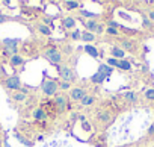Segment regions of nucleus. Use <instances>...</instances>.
<instances>
[{"instance_id":"1","label":"nucleus","mask_w":154,"mask_h":147,"mask_svg":"<svg viewBox=\"0 0 154 147\" xmlns=\"http://www.w3.org/2000/svg\"><path fill=\"white\" fill-rule=\"evenodd\" d=\"M57 68V75H59V78L63 81V82H68V84H74V82H77V75H75V71L71 68V67H68V65H57L56 67Z\"/></svg>"},{"instance_id":"2","label":"nucleus","mask_w":154,"mask_h":147,"mask_svg":"<svg viewBox=\"0 0 154 147\" xmlns=\"http://www.w3.org/2000/svg\"><path fill=\"white\" fill-rule=\"evenodd\" d=\"M57 90H59L57 82L54 79H51V78L44 76V79L41 82V91H42V94L47 96V97H51V96H56L57 94Z\"/></svg>"},{"instance_id":"3","label":"nucleus","mask_w":154,"mask_h":147,"mask_svg":"<svg viewBox=\"0 0 154 147\" xmlns=\"http://www.w3.org/2000/svg\"><path fill=\"white\" fill-rule=\"evenodd\" d=\"M112 71H113V68H110L107 64H101L100 67H98V71L95 73V75L89 79L92 84H103L110 75H112Z\"/></svg>"},{"instance_id":"4","label":"nucleus","mask_w":154,"mask_h":147,"mask_svg":"<svg viewBox=\"0 0 154 147\" xmlns=\"http://www.w3.org/2000/svg\"><path fill=\"white\" fill-rule=\"evenodd\" d=\"M44 58L48 61V62H51V64H54V65H60L62 62H63V55L56 49V47H50V49H47L45 52H44Z\"/></svg>"},{"instance_id":"5","label":"nucleus","mask_w":154,"mask_h":147,"mask_svg":"<svg viewBox=\"0 0 154 147\" xmlns=\"http://www.w3.org/2000/svg\"><path fill=\"white\" fill-rule=\"evenodd\" d=\"M18 43H20V40H17V38H14V40H11V38H6V40H3V52H5V55H6V58L9 59L12 55H17V50H18Z\"/></svg>"},{"instance_id":"6","label":"nucleus","mask_w":154,"mask_h":147,"mask_svg":"<svg viewBox=\"0 0 154 147\" xmlns=\"http://www.w3.org/2000/svg\"><path fill=\"white\" fill-rule=\"evenodd\" d=\"M39 108L47 114V117L48 118H54L57 114H59V111H57V108H56V105H54V102L53 100H42L41 102V105H39Z\"/></svg>"},{"instance_id":"7","label":"nucleus","mask_w":154,"mask_h":147,"mask_svg":"<svg viewBox=\"0 0 154 147\" xmlns=\"http://www.w3.org/2000/svg\"><path fill=\"white\" fill-rule=\"evenodd\" d=\"M53 102H54V105H56L59 114H62V112H65L66 109L71 108V106H69V102H68V97H66L65 94H56L54 99H53Z\"/></svg>"},{"instance_id":"8","label":"nucleus","mask_w":154,"mask_h":147,"mask_svg":"<svg viewBox=\"0 0 154 147\" xmlns=\"http://www.w3.org/2000/svg\"><path fill=\"white\" fill-rule=\"evenodd\" d=\"M113 118H115L113 114L107 109H101L95 114V121L100 123V124H110L113 121Z\"/></svg>"},{"instance_id":"9","label":"nucleus","mask_w":154,"mask_h":147,"mask_svg":"<svg viewBox=\"0 0 154 147\" xmlns=\"http://www.w3.org/2000/svg\"><path fill=\"white\" fill-rule=\"evenodd\" d=\"M5 88L6 90H9V91H18V90H21V79L18 78V76H8V79L5 81Z\"/></svg>"},{"instance_id":"10","label":"nucleus","mask_w":154,"mask_h":147,"mask_svg":"<svg viewBox=\"0 0 154 147\" xmlns=\"http://www.w3.org/2000/svg\"><path fill=\"white\" fill-rule=\"evenodd\" d=\"M85 96H88V91L82 87H74V88L69 90V99L72 102H82V99Z\"/></svg>"},{"instance_id":"11","label":"nucleus","mask_w":154,"mask_h":147,"mask_svg":"<svg viewBox=\"0 0 154 147\" xmlns=\"http://www.w3.org/2000/svg\"><path fill=\"white\" fill-rule=\"evenodd\" d=\"M27 94H29L27 90H26V88H21V90H18V91H12V93H11V97H12V100L21 103V102H24V100L27 99Z\"/></svg>"},{"instance_id":"12","label":"nucleus","mask_w":154,"mask_h":147,"mask_svg":"<svg viewBox=\"0 0 154 147\" xmlns=\"http://www.w3.org/2000/svg\"><path fill=\"white\" fill-rule=\"evenodd\" d=\"M75 20H80L82 23H83V26H85V29H88V32H91V34H94V32H97V29H98V26H100V23H97V20H82V18H75Z\"/></svg>"},{"instance_id":"13","label":"nucleus","mask_w":154,"mask_h":147,"mask_svg":"<svg viewBox=\"0 0 154 147\" xmlns=\"http://www.w3.org/2000/svg\"><path fill=\"white\" fill-rule=\"evenodd\" d=\"M119 47H121L124 52H125V50H127V52H134V50H136V43L125 38V40H121V41H119Z\"/></svg>"},{"instance_id":"14","label":"nucleus","mask_w":154,"mask_h":147,"mask_svg":"<svg viewBox=\"0 0 154 147\" xmlns=\"http://www.w3.org/2000/svg\"><path fill=\"white\" fill-rule=\"evenodd\" d=\"M33 118H35V121H36V123H44L45 120H48L47 114H45L41 108H36V109L33 111Z\"/></svg>"},{"instance_id":"15","label":"nucleus","mask_w":154,"mask_h":147,"mask_svg":"<svg viewBox=\"0 0 154 147\" xmlns=\"http://www.w3.org/2000/svg\"><path fill=\"white\" fill-rule=\"evenodd\" d=\"M110 55H112V58H115V59L121 61V59L125 56V52H124L121 47H118V46H113V47L110 49Z\"/></svg>"},{"instance_id":"16","label":"nucleus","mask_w":154,"mask_h":147,"mask_svg":"<svg viewBox=\"0 0 154 147\" xmlns=\"http://www.w3.org/2000/svg\"><path fill=\"white\" fill-rule=\"evenodd\" d=\"M26 61H24V58L21 56V55H12L11 58H9V65L11 67H18V65H23Z\"/></svg>"},{"instance_id":"17","label":"nucleus","mask_w":154,"mask_h":147,"mask_svg":"<svg viewBox=\"0 0 154 147\" xmlns=\"http://www.w3.org/2000/svg\"><path fill=\"white\" fill-rule=\"evenodd\" d=\"M62 26H63V29H68V30L74 29V26H75V18H74V17H65V18L62 20Z\"/></svg>"},{"instance_id":"18","label":"nucleus","mask_w":154,"mask_h":147,"mask_svg":"<svg viewBox=\"0 0 154 147\" xmlns=\"http://www.w3.org/2000/svg\"><path fill=\"white\" fill-rule=\"evenodd\" d=\"M83 50H85V53H88L91 58H98V50H97V47H94V46H91V44H86L85 47H83Z\"/></svg>"},{"instance_id":"19","label":"nucleus","mask_w":154,"mask_h":147,"mask_svg":"<svg viewBox=\"0 0 154 147\" xmlns=\"http://www.w3.org/2000/svg\"><path fill=\"white\" fill-rule=\"evenodd\" d=\"M63 6L68 11H74V9H79L80 8V3L75 2V0H68V2H63Z\"/></svg>"},{"instance_id":"20","label":"nucleus","mask_w":154,"mask_h":147,"mask_svg":"<svg viewBox=\"0 0 154 147\" xmlns=\"http://www.w3.org/2000/svg\"><path fill=\"white\" fill-rule=\"evenodd\" d=\"M36 30L39 32V34H42V35H51V27H48V26H45V24H42V23H38L36 24Z\"/></svg>"},{"instance_id":"21","label":"nucleus","mask_w":154,"mask_h":147,"mask_svg":"<svg viewBox=\"0 0 154 147\" xmlns=\"http://www.w3.org/2000/svg\"><path fill=\"white\" fill-rule=\"evenodd\" d=\"M80 40L85 41V43H92V41H95V34H91V32H82Z\"/></svg>"},{"instance_id":"22","label":"nucleus","mask_w":154,"mask_h":147,"mask_svg":"<svg viewBox=\"0 0 154 147\" xmlns=\"http://www.w3.org/2000/svg\"><path fill=\"white\" fill-rule=\"evenodd\" d=\"M124 99H125L127 102H130V103H136V102H137V96H136L134 91H127V93H124Z\"/></svg>"},{"instance_id":"23","label":"nucleus","mask_w":154,"mask_h":147,"mask_svg":"<svg viewBox=\"0 0 154 147\" xmlns=\"http://www.w3.org/2000/svg\"><path fill=\"white\" fill-rule=\"evenodd\" d=\"M80 103H82V106H92V105L95 103V97L88 94V96H85V97L82 99V102H80Z\"/></svg>"},{"instance_id":"24","label":"nucleus","mask_w":154,"mask_h":147,"mask_svg":"<svg viewBox=\"0 0 154 147\" xmlns=\"http://www.w3.org/2000/svg\"><path fill=\"white\" fill-rule=\"evenodd\" d=\"M116 68H119V70H122V71H128V70H131V64L128 62V61H125V59H121L119 62H118V67Z\"/></svg>"},{"instance_id":"25","label":"nucleus","mask_w":154,"mask_h":147,"mask_svg":"<svg viewBox=\"0 0 154 147\" xmlns=\"http://www.w3.org/2000/svg\"><path fill=\"white\" fill-rule=\"evenodd\" d=\"M80 15H82V17H86V18H91V20H95V18H98V15H97V14H94V12H89V11H86V9H80Z\"/></svg>"},{"instance_id":"26","label":"nucleus","mask_w":154,"mask_h":147,"mask_svg":"<svg viewBox=\"0 0 154 147\" xmlns=\"http://www.w3.org/2000/svg\"><path fill=\"white\" fill-rule=\"evenodd\" d=\"M106 34L109 37H119V30L115 27H106Z\"/></svg>"},{"instance_id":"27","label":"nucleus","mask_w":154,"mask_h":147,"mask_svg":"<svg viewBox=\"0 0 154 147\" xmlns=\"http://www.w3.org/2000/svg\"><path fill=\"white\" fill-rule=\"evenodd\" d=\"M80 37H82V32L77 30V29H74V32L69 34V38H72L74 41H75V40H80Z\"/></svg>"},{"instance_id":"28","label":"nucleus","mask_w":154,"mask_h":147,"mask_svg":"<svg viewBox=\"0 0 154 147\" xmlns=\"http://www.w3.org/2000/svg\"><path fill=\"white\" fill-rule=\"evenodd\" d=\"M118 62H119V61L115 59V58H107V62H106V64H107L110 68H113V67H118Z\"/></svg>"},{"instance_id":"29","label":"nucleus","mask_w":154,"mask_h":147,"mask_svg":"<svg viewBox=\"0 0 154 147\" xmlns=\"http://www.w3.org/2000/svg\"><path fill=\"white\" fill-rule=\"evenodd\" d=\"M82 129H83L85 132H91V130H92V126H91V123H89L88 120H85V121H82Z\"/></svg>"},{"instance_id":"30","label":"nucleus","mask_w":154,"mask_h":147,"mask_svg":"<svg viewBox=\"0 0 154 147\" xmlns=\"http://www.w3.org/2000/svg\"><path fill=\"white\" fill-rule=\"evenodd\" d=\"M57 87H59L60 90H71V84H68V82H63V81L57 82Z\"/></svg>"},{"instance_id":"31","label":"nucleus","mask_w":154,"mask_h":147,"mask_svg":"<svg viewBox=\"0 0 154 147\" xmlns=\"http://www.w3.org/2000/svg\"><path fill=\"white\" fill-rule=\"evenodd\" d=\"M17 138H18L23 144H26L27 147H33V142H32V141H29V139H26V138H23L21 135H18V133H17Z\"/></svg>"},{"instance_id":"32","label":"nucleus","mask_w":154,"mask_h":147,"mask_svg":"<svg viewBox=\"0 0 154 147\" xmlns=\"http://www.w3.org/2000/svg\"><path fill=\"white\" fill-rule=\"evenodd\" d=\"M145 97H146L148 100H154V88L146 90V91H145Z\"/></svg>"},{"instance_id":"33","label":"nucleus","mask_w":154,"mask_h":147,"mask_svg":"<svg viewBox=\"0 0 154 147\" xmlns=\"http://www.w3.org/2000/svg\"><path fill=\"white\" fill-rule=\"evenodd\" d=\"M142 26H143V27H151V21H149V18H143V20H142Z\"/></svg>"},{"instance_id":"34","label":"nucleus","mask_w":154,"mask_h":147,"mask_svg":"<svg viewBox=\"0 0 154 147\" xmlns=\"http://www.w3.org/2000/svg\"><path fill=\"white\" fill-rule=\"evenodd\" d=\"M51 23H53V18H51V17H45V18H44V24H45V26H48V27H50V24H51Z\"/></svg>"},{"instance_id":"35","label":"nucleus","mask_w":154,"mask_h":147,"mask_svg":"<svg viewBox=\"0 0 154 147\" xmlns=\"http://www.w3.org/2000/svg\"><path fill=\"white\" fill-rule=\"evenodd\" d=\"M6 20H9V17H8V15H5V14H0V24L5 23Z\"/></svg>"},{"instance_id":"36","label":"nucleus","mask_w":154,"mask_h":147,"mask_svg":"<svg viewBox=\"0 0 154 147\" xmlns=\"http://www.w3.org/2000/svg\"><path fill=\"white\" fill-rule=\"evenodd\" d=\"M149 20L154 21V11H149Z\"/></svg>"},{"instance_id":"37","label":"nucleus","mask_w":154,"mask_h":147,"mask_svg":"<svg viewBox=\"0 0 154 147\" xmlns=\"http://www.w3.org/2000/svg\"><path fill=\"white\" fill-rule=\"evenodd\" d=\"M148 133H149V135H151V133H154V124H152V126L148 129Z\"/></svg>"},{"instance_id":"38","label":"nucleus","mask_w":154,"mask_h":147,"mask_svg":"<svg viewBox=\"0 0 154 147\" xmlns=\"http://www.w3.org/2000/svg\"><path fill=\"white\" fill-rule=\"evenodd\" d=\"M79 120H80V121H85L86 117H85V115H79Z\"/></svg>"},{"instance_id":"39","label":"nucleus","mask_w":154,"mask_h":147,"mask_svg":"<svg viewBox=\"0 0 154 147\" xmlns=\"http://www.w3.org/2000/svg\"><path fill=\"white\" fill-rule=\"evenodd\" d=\"M42 139H44L42 135H38V136H36V141H42Z\"/></svg>"},{"instance_id":"40","label":"nucleus","mask_w":154,"mask_h":147,"mask_svg":"<svg viewBox=\"0 0 154 147\" xmlns=\"http://www.w3.org/2000/svg\"><path fill=\"white\" fill-rule=\"evenodd\" d=\"M3 147H11V145H9V142H8V141H3Z\"/></svg>"},{"instance_id":"41","label":"nucleus","mask_w":154,"mask_h":147,"mask_svg":"<svg viewBox=\"0 0 154 147\" xmlns=\"http://www.w3.org/2000/svg\"><path fill=\"white\" fill-rule=\"evenodd\" d=\"M3 142V136H2V132H0V144Z\"/></svg>"},{"instance_id":"42","label":"nucleus","mask_w":154,"mask_h":147,"mask_svg":"<svg viewBox=\"0 0 154 147\" xmlns=\"http://www.w3.org/2000/svg\"><path fill=\"white\" fill-rule=\"evenodd\" d=\"M0 46H2V44H0Z\"/></svg>"}]
</instances>
